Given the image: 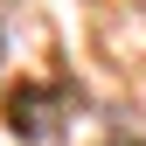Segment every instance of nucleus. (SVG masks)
<instances>
[{
  "label": "nucleus",
  "instance_id": "1",
  "mask_svg": "<svg viewBox=\"0 0 146 146\" xmlns=\"http://www.w3.org/2000/svg\"><path fill=\"white\" fill-rule=\"evenodd\" d=\"M63 98H70L63 84H21V90H14V132H28V139H49V132H56V111H63Z\"/></svg>",
  "mask_w": 146,
  "mask_h": 146
}]
</instances>
